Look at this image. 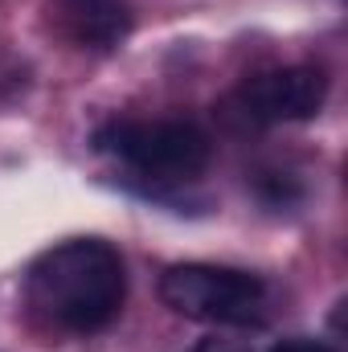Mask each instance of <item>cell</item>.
Returning <instances> with one entry per match:
<instances>
[{
    "label": "cell",
    "mask_w": 348,
    "mask_h": 352,
    "mask_svg": "<svg viewBox=\"0 0 348 352\" xmlns=\"http://www.w3.org/2000/svg\"><path fill=\"white\" fill-rule=\"evenodd\" d=\"M25 299L33 316L58 332L94 336L115 324L127 299L123 254L102 238H74L29 266Z\"/></svg>",
    "instance_id": "6da1fadb"
},
{
    "label": "cell",
    "mask_w": 348,
    "mask_h": 352,
    "mask_svg": "<svg viewBox=\"0 0 348 352\" xmlns=\"http://www.w3.org/2000/svg\"><path fill=\"white\" fill-rule=\"evenodd\" d=\"M160 299L176 316L213 328H262L270 316V287L242 266L176 263L160 278Z\"/></svg>",
    "instance_id": "7a4b0ae2"
},
{
    "label": "cell",
    "mask_w": 348,
    "mask_h": 352,
    "mask_svg": "<svg viewBox=\"0 0 348 352\" xmlns=\"http://www.w3.org/2000/svg\"><path fill=\"white\" fill-rule=\"evenodd\" d=\"M94 148L119 156L144 176L160 180H188L209 164V135L184 119H156V123H107L94 131Z\"/></svg>",
    "instance_id": "3957f363"
},
{
    "label": "cell",
    "mask_w": 348,
    "mask_h": 352,
    "mask_svg": "<svg viewBox=\"0 0 348 352\" xmlns=\"http://www.w3.org/2000/svg\"><path fill=\"white\" fill-rule=\"evenodd\" d=\"M328 102V74L320 66H283L254 74L238 90V107L250 123H303Z\"/></svg>",
    "instance_id": "277c9868"
},
{
    "label": "cell",
    "mask_w": 348,
    "mask_h": 352,
    "mask_svg": "<svg viewBox=\"0 0 348 352\" xmlns=\"http://www.w3.org/2000/svg\"><path fill=\"white\" fill-rule=\"evenodd\" d=\"M62 16L70 37L90 50H115L131 33L127 0H62Z\"/></svg>",
    "instance_id": "5b68a950"
},
{
    "label": "cell",
    "mask_w": 348,
    "mask_h": 352,
    "mask_svg": "<svg viewBox=\"0 0 348 352\" xmlns=\"http://www.w3.org/2000/svg\"><path fill=\"white\" fill-rule=\"evenodd\" d=\"M270 352H336L324 340H312V336H291V340H279Z\"/></svg>",
    "instance_id": "8992f818"
},
{
    "label": "cell",
    "mask_w": 348,
    "mask_h": 352,
    "mask_svg": "<svg viewBox=\"0 0 348 352\" xmlns=\"http://www.w3.org/2000/svg\"><path fill=\"white\" fill-rule=\"evenodd\" d=\"M197 352H250V349H242V344H234V340H217V336H213V340H205Z\"/></svg>",
    "instance_id": "52a82bcc"
}]
</instances>
